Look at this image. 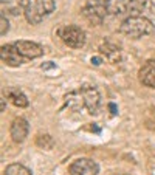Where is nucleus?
Segmentation results:
<instances>
[{
    "label": "nucleus",
    "mask_w": 155,
    "mask_h": 175,
    "mask_svg": "<svg viewBox=\"0 0 155 175\" xmlns=\"http://www.w3.org/2000/svg\"><path fill=\"white\" fill-rule=\"evenodd\" d=\"M58 36L70 48H82L85 45V31L76 25H65L58 30Z\"/></svg>",
    "instance_id": "nucleus-3"
},
{
    "label": "nucleus",
    "mask_w": 155,
    "mask_h": 175,
    "mask_svg": "<svg viewBox=\"0 0 155 175\" xmlns=\"http://www.w3.org/2000/svg\"><path fill=\"white\" fill-rule=\"evenodd\" d=\"M28 132H30V126H28V121L19 116L12 121V124L9 127V135L12 138L14 143H23L28 137Z\"/></svg>",
    "instance_id": "nucleus-10"
},
{
    "label": "nucleus",
    "mask_w": 155,
    "mask_h": 175,
    "mask_svg": "<svg viewBox=\"0 0 155 175\" xmlns=\"http://www.w3.org/2000/svg\"><path fill=\"white\" fill-rule=\"evenodd\" d=\"M0 59H2V62H5L9 67H19L25 61V58L19 53V50L16 48L14 44L2 45V48H0Z\"/></svg>",
    "instance_id": "nucleus-8"
},
{
    "label": "nucleus",
    "mask_w": 155,
    "mask_h": 175,
    "mask_svg": "<svg viewBox=\"0 0 155 175\" xmlns=\"http://www.w3.org/2000/svg\"><path fill=\"white\" fill-rule=\"evenodd\" d=\"M99 51L102 53V54H106V58H107L110 62H113V64H116V62L121 59V50H120V47H116V45H113V44H110V42L102 44V45L99 47Z\"/></svg>",
    "instance_id": "nucleus-16"
},
{
    "label": "nucleus",
    "mask_w": 155,
    "mask_h": 175,
    "mask_svg": "<svg viewBox=\"0 0 155 175\" xmlns=\"http://www.w3.org/2000/svg\"><path fill=\"white\" fill-rule=\"evenodd\" d=\"M41 68L42 70H51V68H56V64L54 62H45L41 65Z\"/></svg>",
    "instance_id": "nucleus-21"
},
{
    "label": "nucleus",
    "mask_w": 155,
    "mask_h": 175,
    "mask_svg": "<svg viewBox=\"0 0 155 175\" xmlns=\"http://www.w3.org/2000/svg\"><path fill=\"white\" fill-rule=\"evenodd\" d=\"M115 175H123V173H115Z\"/></svg>",
    "instance_id": "nucleus-26"
},
{
    "label": "nucleus",
    "mask_w": 155,
    "mask_h": 175,
    "mask_svg": "<svg viewBox=\"0 0 155 175\" xmlns=\"http://www.w3.org/2000/svg\"><path fill=\"white\" fill-rule=\"evenodd\" d=\"M107 12L112 16H123L129 14V6H130V0H107Z\"/></svg>",
    "instance_id": "nucleus-13"
},
{
    "label": "nucleus",
    "mask_w": 155,
    "mask_h": 175,
    "mask_svg": "<svg viewBox=\"0 0 155 175\" xmlns=\"http://www.w3.org/2000/svg\"><path fill=\"white\" fill-rule=\"evenodd\" d=\"M107 0H85L82 6V16L92 23V25H101L106 19L107 12Z\"/></svg>",
    "instance_id": "nucleus-4"
},
{
    "label": "nucleus",
    "mask_w": 155,
    "mask_h": 175,
    "mask_svg": "<svg viewBox=\"0 0 155 175\" xmlns=\"http://www.w3.org/2000/svg\"><path fill=\"white\" fill-rule=\"evenodd\" d=\"M54 8H56L54 0H27L23 12H25V17H27L28 23L37 25L47 16H50L54 11Z\"/></svg>",
    "instance_id": "nucleus-2"
},
{
    "label": "nucleus",
    "mask_w": 155,
    "mask_h": 175,
    "mask_svg": "<svg viewBox=\"0 0 155 175\" xmlns=\"http://www.w3.org/2000/svg\"><path fill=\"white\" fill-rule=\"evenodd\" d=\"M153 31H155L153 22L141 16H129L120 25V33L132 39H140L143 36L152 34Z\"/></svg>",
    "instance_id": "nucleus-1"
},
{
    "label": "nucleus",
    "mask_w": 155,
    "mask_h": 175,
    "mask_svg": "<svg viewBox=\"0 0 155 175\" xmlns=\"http://www.w3.org/2000/svg\"><path fill=\"white\" fill-rule=\"evenodd\" d=\"M81 95L84 98L85 109L88 110L90 115H98L99 113V107H101V95L96 87L93 85H82L81 88Z\"/></svg>",
    "instance_id": "nucleus-5"
},
{
    "label": "nucleus",
    "mask_w": 155,
    "mask_h": 175,
    "mask_svg": "<svg viewBox=\"0 0 155 175\" xmlns=\"http://www.w3.org/2000/svg\"><path fill=\"white\" fill-rule=\"evenodd\" d=\"M129 16H141L155 22V3L152 0H130Z\"/></svg>",
    "instance_id": "nucleus-6"
},
{
    "label": "nucleus",
    "mask_w": 155,
    "mask_h": 175,
    "mask_svg": "<svg viewBox=\"0 0 155 175\" xmlns=\"http://www.w3.org/2000/svg\"><path fill=\"white\" fill-rule=\"evenodd\" d=\"M6 98L14 104L16 107H19V109L28 107V104H30L28 98L25 96V93L20 88H17V87H8L6 88Z\"/></svg>",
    "instance_id": "nucleus-12"
},
{
    "label": "nucleus",
    "mask_w": 155,
    "mask_h": 175,
    "mask_svg": "<svg viewBox=\"0 0 155 175\" xmlns=\"http://www.w3.org/2000/svg\"><path fill=\"white\" fill-rule=\"evenodd\" d=\"M138 81L144 87L155 88V59H149L138 71Z\"/></svg>",
    "instance_id": "nucleus-11"
},
{
    "label": "nucleus",
    "mask_w": 155,
    "mask_h": 175,
    "mask_svg": "<svg viewBox=\"0 0 155 175\" xmlns=\"http://www.w3.org/2000/svg\"><path fill=\"white\" fill-rule=\"evenodd\" d=\"M109 109H110L112 115H116V113H118V109H116V105H115L113 102H110V104H109Z\"/></svg>",
    "instance_id": "nucleus-23"
},
{
    "label": "nucleus",
    "mask_w": 155,
    "mask_h": 175,
    "mask_svg": "<svg viewBox=\"0 0 155 175\" xmlns=\"http://www.w3.org/2000/svg\"><path fill=\"white\" fill-rule=\"evenodd\" d=\"M5 175H33L28 167H25L23 164L19 163H11L5 169Z\"/></svg>",
    "instance_id": "nucleus-17"
},
{
    "label": "nucleus",
    "mask_w": 155,
    "mask_h": 175,
    "mask_svg": "<svg viewBox=\"0 0 155 175\" xmlns=\"http://www.w3.org/2000/svg\"><path fill=\"white\" fill-rule=\"evenodd\" d=\"M92 64H93L95 67H98V65L102 64V59H101L99 56H95V58H92Z\"/></svg>",
    "instance_id": "nucleus-22"
},
{
    "label": "nucleus",
    "mask_w": 155,
    "mask_h": 175,
    "mask_svg": "<svg viewBox=\"0 0 155 175\" xmlns=\"http://www.w3.org/2000/svg\"><path fill=\"white\" fill-rule=\"evenodd\" d=\"M8 30H9L8 19H6V16H5V14H2V16H0V34L5 36V34L8 33Z\"/></svg>",
    "instance_id": "nucleus-19"
},
{
    "label": "nucleus",
    "mask_w": 155,
    "mask_h": 175,
    "mask_svg": "<svg viewBox=\"0 0 155 175\" xmlns=\"http://www.w3.org/2000/svg\"><path fill=\"white\" fill-rule=\"evenodd\" d=\"M0 104H2V105H0V110L5 112V98L3 96H2V99H0Z\"/></svg>",
    "instance_id": "nucleus-24"
},
{
    "label": "nucleus",
    "mask_w": 155,
    "mask_h": 175,
    "mask_svg": "<svg viewBox=\"0 0 155 175\" xmlns=\"http://www.w3.org/2000/svg\"><path fill=\"white\" fill-rule=\"evenodd\" d=\"M92 130H95L96 133H99V132H101V129H99L98 126H93V127H92Z\"/></svg>",
    "instance_id": "nucleus-25"
},
{
    "label": "nucleus",
    "mask_w": 155,
    "mask_h": 175,
    "mask_svg": "<svg viewBox=\"0 0 155 175\" xmlns=\"http://www.w3.org/2000/svg\"><path fill=\"white\" fill-rule=\"evenodd\" d=\"M14 45L25 59H36L44 54L42 45L31 42V40H17V42H14Z\"/></svg>",
    "instance_id": "nucleus-9"
},
{
    "label": "nucleus",
    "mask_w": 155,
    "mask_h": 175,
    "mask_svg": "<svg viewBox=\"0 0 155 175\" xmlns=\"http://www.w3.org/2000/svg\"><path fill=\"white\" fill-rule=\"evenodd\" d=\"M146 126H147L149 129H155V113H152L150 116H147V119H146Z\"/></svg>",
    "instance_id": "nucleus-20"
},
{
    "label": "nucleus",
    "mask_w": 155,
    "mask_h": 175,
    "mask_svg": "<svg viewBox=\"0 0 155 175\" xmlns=\"http://www.w3.org/2000/svg\"><path fill=\"white\" fill-rule=\"evenodd\" d=\"M65 105L68 107V109H71V110H81L82 107H85V104H84V98H82V95H81V90H74V91H70V93H67L65 95Z\"/></svg>",
    "instance_id": "nucleus-15"
},
{
    "label": "nucleus",
    "mask_w": 155,
    "mask_h": 175,
    "mask_svg": "<svg viewBox=\"0 0 155 175\" xmlns=\"http://www.w3.org/2000/svg\"><path fill=\"white\" fill-rule=\"evenodd\" d=\"M36 144H37V147H41V149L50 150V149H53V146H54V140L51 135H48V133H41V135H37V138H36Z\"/></svg>",
    "instance_id": "nucleus-18"
},
{
    "label": "nucleus",
    "mask_w": 155,
    "mask_h": 175,
    "mask_svg": "<svg viewBox=\"0 0 155 175\" xmlns=\"http://www.w3.org/2000/svg\"><path fill=\"white\" fill-rule=\"evenodd\" d=\"M2 5V14H9L17 17L19 14H22L23 8V0H0Z\"/></svg>",
    "instance_id": "nucleus-14"
},
{
    "label": "nucleus",
    "mask_w": 155,
    "mask_h": 175,
    "mask_svg": "<svg viewBox=\"0 0 155 175\" xmlns=\"http://www.w3.org/2000/svg\"><path fill=\"white\" fill-rule=\"evenodd\" d=\"M70 175H98L99 166L90 158H79L70 164Z\"/></svg>",
    "instance_id": "nucleus-7"
}]
</instances>
